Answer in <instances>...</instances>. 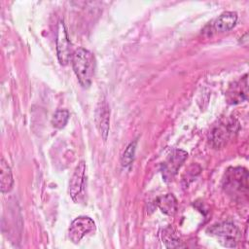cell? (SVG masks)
<instances>
[{
	"instance_id": "obj_12",
	"label": "cell",
	"mask_w": 249,
	"mask_h": 249,
	"mask_svg": "<svg viewBox=\"0 0 249 249\" xmlns=\"http://www.w3.org/2000/svg\"><path fill=\"white\" fill-rule=\"evenodd\" d=\"M14 185V179L12 170L5 160L4 158H1L0 160V190L2 194L9 193Z\"/></svg>"
},
{
	"instance_id": "obj_1",
	"label": "cell",
	"mask_w": 249,
	"mask_h": 249,
	"mask_svg": "<svg viewBox=\"0 0 249 249\" xmlns=\"http://www.w3.org/2000/svg\"><path fill=\"white\" fill-rule=\"evenodd\" d=\"M73 70L81 86L85 89L91 84L95 71L94 55L87 49L79 48L74 51L71 56Z\"/></svg>"
},
{
	"instance_id": "obj_15",
	"label": "cell",
	"mask_w": 249,
	"mask_h": 249,
	"mask_svg": "<svg viewBox=\"0 0 249 249\" xmlns=\"http://www.w3.org/2000/svg\"><path fill=\"white\" fill-rule=\"evenodd\" d=\"M69 116H70V114H69L68 110L59 109L53 114V116L52 118V124L55 128H58V129L63 128L69 120Z\"/></svg>"
},
{
	"instance_id": "obj_2",
	"label": "cell",
	"mask_w": 249,
	"mask_h": 249,
	"mask_svg": "<svg viewBox=\"0 0 249 249\" xmlns=\"http://www.w3.org/2000/svg\"><path fill=\"white\" fill-rule=\"evenodd\" d=\"M223 188L234 197L246 196L248 191V172L243 167H230L223 178Z\"/></svg>"
},
{
	"instance_id": "obj_6",
	"label": "cell",
	"mask_w": 249,
	"mask_h": 249,
	"mask_svg": "<svg viewBox=\"0 0 249 249\" xmlns=\"http://www.w3.org/2000/svg\"><path fill=\"white\" fill-rule=\"evenodd\" d=\"M55 45H56V53L58 61L61 65H66L70 58V42L68 38V34L64 25V22L62 20H59L57 23V29H56V39H55Z\"/></svg>"
},
{
	"instance_id": "obj_16",
	"label": "cell",
	"mask_w": 249,
	"mask_h": 249,
	"mask_svg": "<svg viewBox=\"0 0 249 249\" xmlns=\"http://www.w3.org/2000/svg\"><path fill=\"white\" fill-rule=\"evenodd\" d=\"M135 148H136V141L131 142L125 149V151L124 152L123 156H122V165L123 166H128L131 164L133 158H134V154H135Z\"/></svg>"
},
{
	"instance_id": "obj_4",
	"label": "cell",
	"mask_w": 249,
	"mask_h": 249,
	"mask_svg": "<svg viewBox=\"0 0 249 249\" xmlns=\"http://www.w3.org/2000/svg\"><path fill=\"white\" fill-rule=\"evenodd\" d=\"M238 124H239L236 120H230L226 124H222L216 126L209 135L212 146L217 149L224 147L230 138L237 132L239 128Z\"/></svg>"
},
{
	"instance_id": "obj_8",
	"label": "cell",
	"mask_w": 249,
	"mask_h": 249,
	"mask_svg": "<svg viewBox=\"0 0 249 249\" xmlns=\"http://www.w3.org/2000/svg\"><path fill=\"white\" fill-rule=\"evenodd\" d=\"M86 187V163L80 161L76 166L69 183V195L76 202L80 201Z\"/></svg>"
},
{
	"instance_id": "obj_7",
	"label": "cell",
	"mask_w": 249,
	"mask_h": 249,
	"mask_svg": "<svg viewBox=\"0 0 249 249\" xmlns=\"http://www.w3.org/2000/svg\"><path fill=\"white\" fill-rule=\"evenodd\" d=\"M95 230L94 221L87 216H80L73 220L69 228V238L72 242L78 243L88 233Z\"/></svg>"
},
{
	"instance_id": "obj_9",
	"label": "cell",
	"mask_w": 249,
	"mask_h": 249,
	"mask_svg": "<svg viewBox=\"0 0 249 249\" xmlns=\"http://www.w3.org/2000/svg\"><path fill=\"white\" fill-rule=\"evenodd\" d=\"M247 74H245L239 81L234 82L230 86L227 91V99L231 104H237L247 99L248 88H247Z\"/></svg>"
},
{
	"instance_id": "obj_3",
	"label": "cell",
	"mask_w": 249,
	"mask_h": 249,
	"mask_svg": "<svg viewBox=\"0 0 249 249\" xmlns=\"http://www.w3.org/2000/svg\"><path fill=\"white\" fill-rule=\"evenodd\" d=\"M207 232L216 237L218 241L225 247H236L240 238V231L235 225L229 222L213 225L207 229Z\"/></svg>"
},
{
	"instance_id": "obj_5",
	"label": "cell",
	"mask_w": 249,
	"mask_h": 249,
	"mask_svg": "<svg viewBox=\"0 0 249 249\" xmlns=\"http://www.w3.org/2000/svg\"><path fill=\"white\" fill-rule=\"evenodd\" d=\"M187 158L188 153L180 149L174 150L168 156L166 160L161 164V174L165 182H170L173 180L178 172V169L181 167Z\"/></svg>"
},
{
	"instance_id": "obj_13",
	"label": "cell",
	"mask_w": 249,
	"mask_h": 249,
	"mask_svg": "<svg viewBox=\"0 0 249 249\" xmlns=\"http://www.w3.org/2000/svg\"><path fill=\"white\" fill-rule=\"evenodd\" d=\"M156 203L160 211L168 216H173L177 211V199L172 194H166L164 196H159L156 200Z\"/></svg>"
},
{
	"instance_id": "obj_11",
	"label": "cell",
	"mask_w": 249,
	"mask_h": 249,
	"mask_svg": "<svg viewBox=\"0 0 249 249\" xmlns=\"http://www.w3.org/2000/svg\"><path fill=\"white\" fill-rule=\"evenodd\" d=\"M237 21V15L234 12L222 13L213 22V28L216 32H226L233 28Z\"/></svg>"
},
{
	"instance_id": "obj_10",
	"label": "cell",
	"mask_w": 249,
	"mask_h": 249,
	"mask_svg": "<svg viewBox=\"0 0 249 249\" xmlns=\"http://www.w3.org/2000/svg\"><path fill=\"white\" fill-rule=\"evenodd\" d=\"M95 121L98 130L100 131L101 136L104 140L107 139V135L109 132V122H110V110L106 101H100L95 114Z\"/></svg>"
},
{
	"instance_id": "obj_14",
	"label": "cell",
	"mask_w": 249,
	"mask_h": 249,
	"mask_svg": "<svg viewBox=\"0 0 249 249\" xmlns=\"http://www.w3.org/2000/svg\"><path fill=\"white\" fill-rule=\"evenodd\" d=\"M162 240L167 248H176L181 247L179 237L177 236L176 232L173 231L172 228L167 227L162 231Z\"/></svg>"
}]
</instances>
